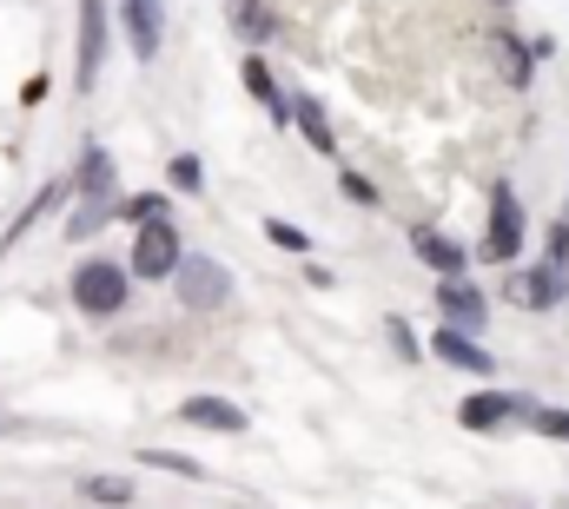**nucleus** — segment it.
Wrapping results in <instances>:
<instances>
[{
    "label": "nucleus",
    "mask_w": 569,
    "mask_h": 509,
    "mask_svg": "<svg viewBox=\"0 0 569 509\" xmlns=\"http://www.w3.org/2000/svg\"><path fill=\"white\" fill-rule=\"evenodd\" d=\"M73 305H80L87 318H113V311L127 305V271L107 265V258L80 265V271H73Z\"/></svg>",
    "instance_id": "f257e3e1"
},
{
    "label": "nucleus",
    "mask_w": 569,
    "mask_h": 509,
    "mask_svg": "<svg viewBox=\"0 0 569 509\" xmlns=\"http://www.w3.org/2000/svg\"><path fill=\"white\" fill-rule=\"evenodd\" d=\"M179 298L192 305V311H219L226 298H232V271L219 265V258H179Z\"/></svg>",
    "instance_id": "f03ea898"
},
{
    "label": "nucleus",
    "mask_w": 569,
    "mask_h": 509,
    "mask_svg": "<svg viewBox=\"0 0 569 509\" xmlns=\"http://www.w3.org/2000/svg\"><path fill=\"white\" fill-rule=\"evenodd\" d=\"M179 271V226L172 219H146L133 239V278H172Z\"/></svg>",
    "instance_id": "7ed1b4c3"
},
{
    "label": "nucleus",
    "mask_w": 569,
    "mask_h": 509,
    "mask_svg": "<svg viewBox=\"0 0 569 509\" xmlns=\"http://www.w3.org/2000/svg\"><path fill=\"white\" fill-rule=\"evenodd\" d=\"M523 246V212H517V192L510 186H497L490 192V232H483V258L490 265H510Z\"/></svg>",
    "instance_id": "20e7f679"
},
{
    "label": "nucleus",
    "mask_w": 569,
    "mask_h": 509,
    "mask_svg": "<svg viewBox=\"0 0 569 509\" xmlns=\"http://www.w3.org/2000/svg\"><path fill=\"white\" fill-rule=\"evenodd\" d=\"M100 67H107V7L80 0V93L100 80Z\"/></svg>",
    "instance_id": "39448f33"
},
{
    "label": "nucleus",
    "mask_w": 569,
    "mask_h": 509,
    "mask_svg": "<svg viewBox=\"0 0 569 509\" xmlns=\"http://www.w3.org/2000/svg\"><path fill=\"white\" fill-rule=\"evenodd\" d=\"M569 291V278H563V258H543L537 271H523V278H510V298L517 305H530V311H543V305H557Z\"/></svg>",
    "instance_id": "423d86ee"
},
{
    "label": "nucleus",
    "mask_w": 569,
    "mask_h": 509,
    "mask_svg": "<svg viewBox=\"0 0 569 509\" xmlns=\"http://www.w3.org/2000/svg\"><path fill=\"white\" fill-rule=\"evenodd\" d=\"M430 351H437L443 365H457V371H470V378H490V371H497V358H490V351H483L477 338H463L457 325H443V331L430 338Z\"/></svg>",
    "instance_id": "0eeeda50"
},
{
    "label": "nucleus",
    "mask_w": 569,
    "mask_h": 509,
    "mask_svg": "<svg viewBox=\"0 0 569 509\" xmlns=\"http://www.w3.org/2000/svg\"><path fill=\"white\" fill-rule=\"evenodd\" d=\"M523 410H530V403H517L510 390H477V397H463L457 417H463V430H503V423L523 417Z\"/></svg>",
    "instance_id": "6e6552de"
},
{
    "label": "nucleus",
    "mask_w": 569,
    "mask_h": 509,
    "mask_svg": "<svg viewBox=\"0 0 569 509\" xmlns=\"http://www.w3.org/2000/svg\"><path fill=\"white\" fill-rule=\"evenodd\" d=\"M437 311H443L457 331H477L490 305H483V291H477V285H463V278H443V285H437Z\"/></svg>",
    "instance_id": "1a4fd4ad"
},
{
    "label": "nucleus",
    "mask_w": 569,
    "mask_h": 509,
    "mask_svg": "<svg viewBox=\"0 0 569 509\" xmlns=\"http://www.w3.org/2000/svg\"><path fill=\"white\" fill-rule=\"evenodd\" d=\"M186 423H199V430H226V437H239L246 430V410L239 403H226V397H186V410H179Z\"/></svg>",
    "instance_id": "9d476101"
},
{
    "label": "nucleus",
    "mask_w": 569,
    "mask_h": 509,
    "mask_svg": "<svg viewBox=\"0 0 569 509\" xmlns=\"http://www.w3.org/2000/svg\"><path fill=\"white\" fill-rule=\"evenodd\" d=\"M411 246H418V258H425L437 278H463V265H470V258H463V246H450V239H443V232H430V226H418V232H411Z\"/></svg>",
    "instance_id": "9b49d317"
},
{
    "label": "nucleus",
    "mask_w": 569,
    "mask_h": 509,
    "mask_svg": "<svg viewBox=\"0 0 569 509\" xmlns=\"http://www.w3.org/2000/svg\"><path fill=\"white\" fill-rule=\"evenodd\" d=\"M127 33H133V53L140 60L159 53V0H127Z\"/></svg>",
    "instance_id": "f8f14e48"
},
{
    "label": "nucleus",
    "mask_w": 569,
    "mask_h": 509,
    "mask_svg": "<svg viewBox=\"0 0 569 509\" xmlns=\"http://www.w3.org/2000/svg\"><path fill=\"white\" fill-rule=\"evenodd\" d=\"M73 186H80L87 199H113V186H120V179H113V159H107L100 146H87V159H80V179H73Z\"/></svg>",
    "instance_id": "ddd939ff"
},
{
    "label": "nucleus",
    "mask_w": 569,
    "mask_h": 509,
    "mask_svg": "<svg viewBox=\"0 0 569 509\" xmlns=\"http://www.w3.org/2000/svg\"><path fill=\"white\" fill-rule=\"evenodd\" d=\"M226 7H232V27H239V40H272V27H279V20H272L259 0H226Z\"/></svg>",
    "instance_id": "4468645a"
},
{
    "label": "nucleus",
    "mask_w": 569,
    "mask_h": 509,
    "mask_svg": "<svg viewBox=\"0 0 569 509\" xmlns=\"http://www.w3.org/2000/svg\"><path fill=\"white\" fill-rule=\"evenodd\" d=\"M246 93H252V100H259V107H266L272 120H284V100H279V87H272V73L259 67V53L246 60Z\"/></svg>",
    "instance_id": "2eb2a0df"
},
{
    "label": "nucleus",
    "mask_w": 569,
    "mask_h": 509,
    "mask_svg": "<svg viewBox=\"0 0 569 509\" xmlns=\"http://www.w3.org/2000/svg\"><path fill=\"white\" fill-rule=\"evenodd\" d=\"M291 120H298V132H305L318 152H331V146H338V139H331V127H325V107H318V100H298V113H291Z\"/></svg>",
    "instance_id": "dca6fc26"
},
{
    "label": "nucleus",
    "mask_w": 569,
    "mask_h": 509,
    "mask_svg": "<svg viewBox=\"0 0 569 509\" xmlns=\"http://www.w3.org/2000/svg\"><path fill=\"white\" fill-rule=\"evenodd\" d=\"M199 186H206V166H199L192 152H179V159H172V192H199Z\"/></svg>",
    "instance_id": "f3484780"
},
{
    "label": "nucleus",
    "mask_w": 569,
    "mask_h": 509,
    "mask_svg": "<svg viewBox=\"0 0 569 509\" xmlns=\"http://www.w3.org/2000/svg\"><path fill=\"white\" fill-rule=\"evenodd\" d=\"M87 497H93V503H133V483H120V477H93Z\"/></svg>",
    "instance_id": "a211bd4d"
},
{
    "label": "nucleus",
    "mask_w": 569,
    "mask_h": 509,
    "mask_svg": "<svg viewBox=\"0 0 569 509\" xmlns=\"http://www.w3.org/2000/svg\"><path fill=\"white\" fill-rule=\"evenodd\" d=\"M543 437H557V443H569V410H523Z\"/></svg>",
    "instance_id": "6ab92c4d"
},
{
    "label": "nucleus",
    "mask_w": 569,
    "mask_h": 509,
    "mask_svg": "<svg viewBox=\"0 0 569 509\" xmlns=\"http://www.w3.org/2000/svg\"><path fill=\"white\" fill-rule=\"evenodd\" d=\"M266 239H272V246H284V252H305V246H311V239H305L298 226H284V219H272V226H266Z\"/></svg>",
    "instance_id": "aec40b11"
},
{
    "label": "nucleus",
    "mask_w": 569,
    "mask_h": 509,
    "mask_svg": "<svg viewBox=\"0 0 569 509\" xmlns=\"http://www.w3.org/2000/svg\"><path fill=\"white\" fill-rule=\"evenodd\" d=\"M146 463H152V470H179V477H199V463H192V457H172V450H146Z\"/></svg>",
    "instance_id": "412c9836"
},
{
    "label": "nucleus",
    "mask_w": 569,
    "mask_h": 509,
    "mask_svg": "<svg viewBox=\"0 0 569 509\" xmlns=\"http://www.w3.org/2000/svg\"><path fill=\"white\" fill-rule=\"evenodd\" d=\"M127 219H166V199L146 192V199H127Z\"/></svg>",
    "instance_id": "4be33fe9"
},
{
    "label": "nucleus",
    "mask_w": 569,
    "mask_h": 509,
    "mask_svg": "<svg viewBox=\"0 0 569 509\" xmlns=\"http://www.w3.org/2000/svg\"><path fill=\"white\" fill-rule=\"evenodd\" d=\"M345 192H351L358 206H371V199H378V192H371V179H358V172H345Z\"/></svg>",
    "instance_id": "5701e85b"
},
{
    "label": "nucleus",
    "mask_w": 569,
    "mask_h": 509,
    "mask_svg": "<svg viewBox=\"0 0 569 509\" xmlns=\"http://www.w3.org/2000/svg\"><path fill=\"white\" fill-rule=\"evenodd\" d=\"M497 7H510V0H497Z\"/></svg>",
    "instance_id": "b1692460"
}]
</instances>
